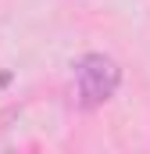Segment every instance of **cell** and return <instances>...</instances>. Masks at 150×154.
<instances>
[{"mask_svg":"<svg viewBox=\"0 0 150 154\" xmlns=\"http://www.w3.org/2000/svg\"><path fill=\"white\" fill-rule=\"evenodd\" d=\"M122 86V65L107 54H82L75 61V93L82 111H97L111 100Z\"/></svg>","mask_w":150,"mask_h":154,"instance_id":"obj_1","label":"cell"}]
</instances>
